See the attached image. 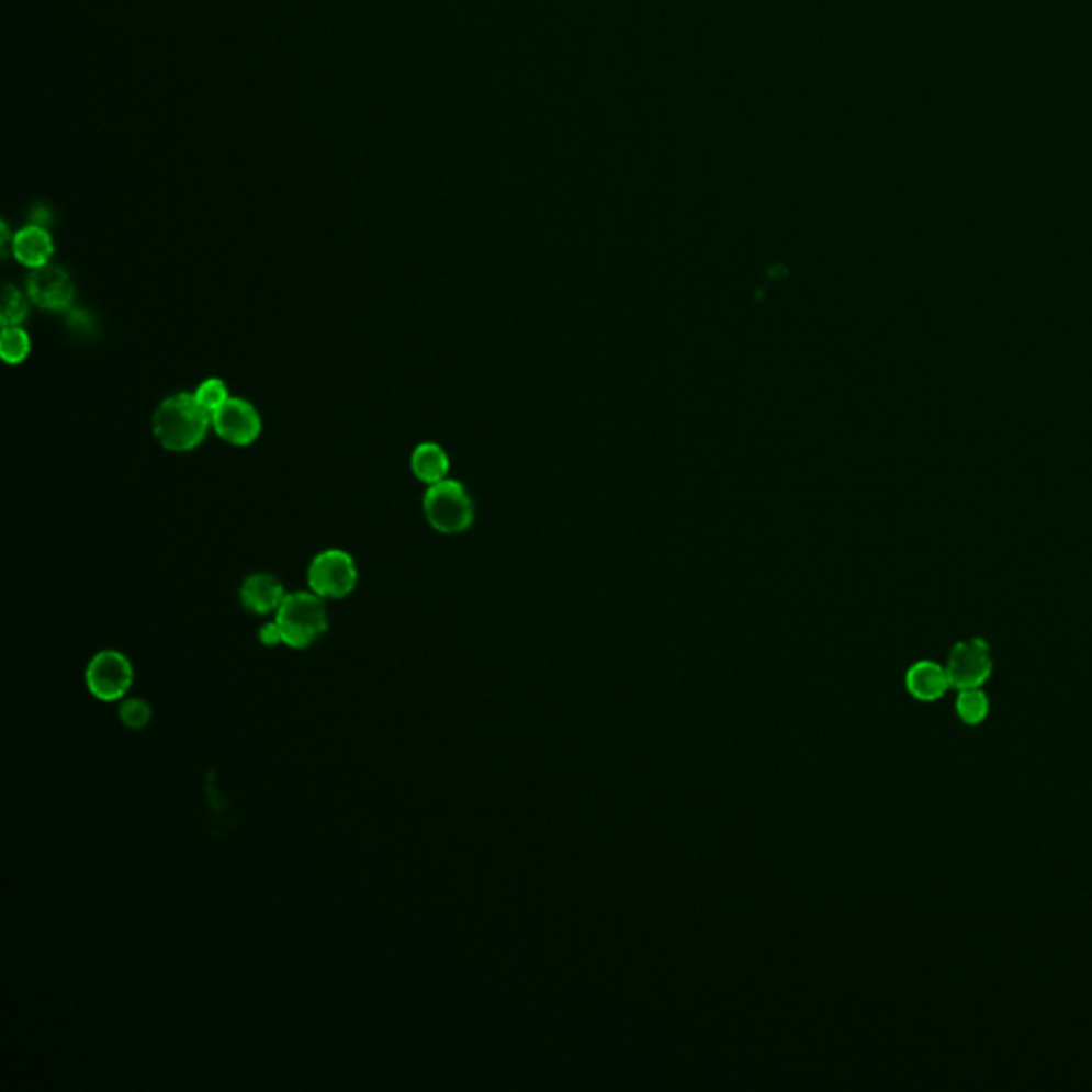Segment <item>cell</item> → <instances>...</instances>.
Wrapping results in <instances>:
<instances>
[{
	"mask_svg": "<svg viewBox=\"0 0 1092 1092\" xmlns=\"http://www.w3.org/2000/svg\"><path fill=\"white\" fill-rule=\"evenodd\" d=\"M212 415L196 402L194 393H176L154 413L151 429L156 440L171 452L194 451L207 436Z\"/></svg>",
	"mask_w": 1092,
	"mask_h": 1092,
	"instance_id": "6da1fadb",
	"label": "cell"
},
{
	"mask_svg": "<svg viewBox=\"0 0 1092 1092\" xmlns=\"http://www.w3.org/2000/svg\"><path fill=\"white\" fill-rule=\"evenodd\" d=\"M275 612L284 644H289L291 649H307L329 630L327 608L323 598L314 592H297L286 596Z\"/></svg>",
	"mask_w": 1092,
	"mask_h": 1092,
	"instance_id": "7a4b0ae2",
	"label": "cell"
},
{
	"mask_svg": "<svg viewBox=\"0 0 1092 1092\" xmlns=\"http://www.w3.org/2000/svg\"><path fill=\"white\" fill-rule=\"evenodd\" d=\"M423 510L429 526L440 533H461L474 521V504L470 493L457 481H440L429 485L423 497Z\"/></svg>",
	"mask_w": 1092,
	"mask_h": 1092,
	"instance_id": "3957f363",
	"label": "cell"
},
{
	"mask_svg": "<svg viewBox=\"0 0 1092 1092\" xmlns=\"http://www.w3.org/2000/svg\"><path fill=\"white\" fill-rule=\"evenodd\" d=\"M359 581V570L354 560L339 549L318 553L307 567V585L320 598H346L352 594Z\"/></svg>",
	"mask_w": 1092,
	"mask_h": 1092,
	"instance_id": "277c9868",
	"label": "cell"
},
{
	"mask_svg": "<svg viewBox=\"0 0 1092 1092\" xmlns=\"http://www.w3.org/2000/svg\"><path fill=\"white\" fill-rule=\"evenodd\" d=\"M992 651L983 639H969L954 644L945 664L949 685L956 689L981 687L992 675Z\"/></svg>",
	"mask_w": 1092,
	"mask_h": 1092,
	"instance_id": "5b68a950",
	"label": "cell"
},
{
	"mask_svg": "<svg viewBox=\"0 0 1092 1092\" xmlns=\"http://www.w3.org/2000/svg\"><path fill=\"white\" fill-rule=\"evenodd\" d=\"M133 683V666L120 651L97 653L86 668V685L90 694L103 702L124 698Z\"/></svg>",
	"mask_w": 1092,
	"mask_h": 1092,
	"instance_id": "8992f818",
	"label": "cell"
},
{
	"mask_svg": "<svg viewBox=\"0 0 1092 1092\" xmlns=\"http://www.w3.org/2000/svg\"><path fill=\"white\" fill-rule=\"evenodd\" d=\"M212 427L228 444L248 447L261 436L263 420L250 402L230 397L212 415Z\"/></svg>",
	"mask_w": 1092,
	"mask_h": 1092,
	"instance_id": "52a82bcc",
	"label": "cell"
},
{
	"mask_svg": "<svg viewBox=\"0 0 1092 1092\" xmlns=\"http://www.w3.org/2000/svg\"><path fill=\"white\" fill-rule=\"evenodd\" d=\"M26 291L31 302L49 312L67 309L76 297V286L71 275L63 267L49 263L33 269L26 282Z\"/></svg>",
	"mask_w": 1092,
	"mask_h": 1092,
	"instance_id": "ba28073f",
	"label": "cell"
},
{
	"mask_svg": "<svg viewBox=\"0 0 1092 1092\" xmlns=\"http://www.w3.org/2000/svg\"><path fill=\"white\" fill-rule=\"evenodd\" d=\"M904 687H907L909 696L915 698L917 702H937L947 694V689L952 685H949L945 666L937 664V662H931V660H922V662H915L913 666H909V671L904 675Z\"/></svg>",
	"mask_w": 1092,
	"mask_h": 1092,
	"instance_id": "9c48e42d",
	"label": "cell"
},
{
	"mask_svg": "<svg viewBox=\"0 0 1092 1092\" xmlns=\"http://www.w3.org/2000/svg\"><path fill=\"white\" fill-rule=\"evenodd\" d=\"M239 596L241 604L255 615H267L271 610H278L286 598L282 583L271 574L248 576L239 589Z\"/></svg>",
	"mask_w": 1092,
	"mask_h": 1092,
	"instance_id": "30bf717a",
	"label": "cell"
},
{
	"mask_svg": "<svg viewBox=\"0 0 1092 1092\" xmlns=\"http://www.w3.org/2000/svg\"><path fill=\"white\" fill-rule=\"evenodd\" d=\"M11 250H13V257L18 259V263H22L29 269H38V267L49 263V259L54 255V241H52V235L43 226L31 225L22 228L20 233H15Z\"/></svg>",
	"mask_w": 1092,
	"mask_h": 1092,
	"instance_id": "8fae6325",
	"label": "cell"
},
{
	"mask_svg": "<svg viewBox=\"0 0 1092 1092\" xmlns=\"http://www.w3.org/2000/svg\"><path fill=\"white\" fill-rule=\"evenodd\" d=\"M416 479L425 485H436L447 479L451 461L447 451L436 442H423L416 447L410 459Z\"/></svg>",
	"mask_w": 1092,
	"mask_h": 1092,
	"instance_id": "7c38bea8",
	"label": "cell"
},
{
	"mask_svg": "<svg viewBox=\"0 0 1092 1092\" xmlns=\"http://www.w3.org/2000/svg\"><path fill=\"white\" fill-rule=\"evenodd\" d=\"M956 716L967 725H980L990 716V698L981 687L958 689Z\"/></svg>",
	"mask_w": 1092,
	"mask_h": 1092,
	"instance_id": "4fadbf2b",
	"label": "cell"
},
{
	"mask_svg": "<svg viewBox=\"0 0 1092 1092\" xmlns=\"http://www.w3.org/2000/svg\"><path fill=\"white\" fill-rule=\"evenodd\" d=\"M0 354L9 365H20L31 354V338L22 327H2Z\"/></svg>",
	"mask_w": 1092,
	"mask_h": 1092,
	"instance_id": "5bb4252c",
	"label": "cell"
},
{
	"mask_svg": "<svg viewBox=\"0 0 1092 1092\" xmlns=\"http://www.w3.org/2000/svg\"><path fill=\"white\" fill-rule=\"evenodd\" d=\"M26 314H29V303L24 300V295L13 284H4L2 312H0L2 327H20L26 320Z\"/></svg>",
	"mask_w": 1092,
	"mask_h": 1092,
	"instance_id": "9a60e30c",
	"label": "cell"
},
{
	"mask_svg": "<svg viewBox=\"0 0 1092 1092\" xmlns=\"http://www.w3.org/2000/svg\"><path fill=\"white\" fill-rule=\"evenodd\" d=\"M194 397L196 402L210 413L214 415L223 404H226L230 397H228V389H226L225 380L221 378H207L199 384V389L194 391Z\"/></svg>",
	"mask_w": 1092,
	"mask_h": 1092,
	"instance_id": "2e32d148",
	"label": "cell"
},
{
	"mask_svg": "<svg viewBox=\"0 0 1092 1092\" xmlns=\"http://www.w3.org/2000/svg\"><path fill=\"white\" fill-rule=\"evenodd\" d=\"M120 719L124 721V725L133 728V730H139L144 725H148L151 719L150 705L142 698H131V700H124L120 705Z\"/></svg>",
	"mask_w": 1092,
	"mask_h": 1092,
	"instance_id": "e0dca14e",
	"label": "cell"
},
{
	"mask_svg": "<svg viewBox=\"0 0 1092 1092\" xmlns=\"http://www.w3.org/2000/svg\"><path fill=\"white\" fill-rule=\"evenodd\" d=\"M259 639L263 642L264 646H275V644H282L284 639H282V630L278 626V621H271V623H264L259 632Z\"/></svg>",
	"mask_w": 1092,
	"mask_h": 1092,
	"instance_id": "ac0fdd59",
	"label": "cell"
}]
</instances>
